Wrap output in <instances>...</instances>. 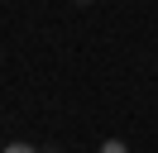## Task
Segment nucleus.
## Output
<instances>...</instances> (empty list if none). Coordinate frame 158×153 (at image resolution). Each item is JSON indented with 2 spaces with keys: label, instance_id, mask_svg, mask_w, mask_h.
Instances as JSON below:
<instances>
[{
  "label": "nucleus",
  "instance_id": "nucleus-4",
  "mask_svg": "<svg viewBox=\"0 0 158 153\" xmlns=\"http://www.w3.org/2000/svg\"><path fill=\"white\" fill-rule=\"evenodd\" d=\"M77 5H86V0H77Z\"/></svg>",
  "mask_w": 158,
  "mask_h": 153
},
{
  "label": "nucleus",
  "instance_id": "nucleus-3",
  "mask_svg": "<svg viewBox=\"0 0 158 153\" xmlns=\"http://www.w3.org/2000/svg\"><path fill=\"white\" fill-rule=\"evenodd\" d=\"M43 153H58V148H43Z\"/></svg>",
  "mask_w": 158,
  "mask_h": 153
},
{
  "label": "nucleus",
  "instance_id": "nucleus-2",
  "mask_svg": "<svg viewBox=\"0 0 158 153\" xmlns=\"http://www.w3.org/2000/svg\"><path fill=\"white\" fill-rule=\"evenodd\" d=\"M0 153H39V148H29V143H10V148H0Z\"/></svg>",
  "mask_w": 158,
  "mask_h": 153
},
{
  "label": "nucleus",
  "instance_id": "nucleus-1",
  "mask_svg": "<svg viewBox=\"0 0 158 153\" xmlns=\"http://www.w3.org/2000/svg\"><path fill=\"white\" fill-rule=\"evenodd\" d=\"M101 153H129V148H125L120 139H106V143H101Z\"/></svg>",
  "mask_w": 158,
  "mask_h": 153
}]
</instances>
